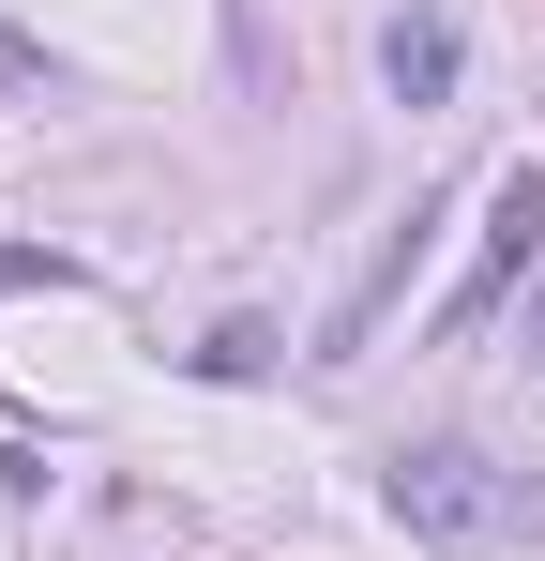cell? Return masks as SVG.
I'll list each match as a JSON object with an SVG mask.
<instances>
[{"instance_id":"5","label":"cell","mask_w":545,"mask_h":561,"mask_svg":"<svg viewBox=\"0 0 545 561\" xmlns=\"http://www.w3.org/2000/svg\"><path fill=\"white\" fill-rule=\"evenodd\" d=\"M531 365H545V304H531Z\"/></svg>"},{"instance_id":"3","label":"cell","mask_w":545,"mask_h":561,"mask_svg":"<svg viewBox=\"0 0 545 561\" xmlns=\"http://www.w3.org/2000/svg\"><path fill=\"white\" fill-rule=\"evenodd\" d=\"M379 77H394V106H440L454 92V15H394L379 31Z\"/></svg>"},{"instance_id":"4","label":"cell","mask_w":545,"mask_h":561,"mask_svg":"<svg viewBox=\"0 0 545 561\" xmlns=\"http://www.w3.org/2000/svg\"><path fill=\"white\" fill-rule=\"evenodd\" d=\"M46 77H61V61H46V31H15V15H0V92H46Z\"/></svg>"},{"instance_id":"2","label":"cell","mask_w":545,"mask_h":561,"mask_svg":"<svg viewBox=\"0 0 545 561\" xmlns=\"http://www.w3.org/2000/svg\"><path fill=\"white\" fill-rule=\"evenodd\" d=\"M545 259V168H500L485 183V243H469V274H454V304H440V334H485L500 304H515V274Z\"/></svg>"},{"instance_id":"1","label":"cell","mask_w":545,"mask_h":561,"mask_svg":"<svg viewBox=\"0 0 545 561\" xmlns=\"http://www.w3.org/2000/svg\"><path fill=\"white\" fill-rule=\"evenodd\" d=\"M379 501H394L409 547H454V561L531 547V531H545V485H531V470H500L485 440H409V456L379 470Z\"/></svg>"}]
</instances>
